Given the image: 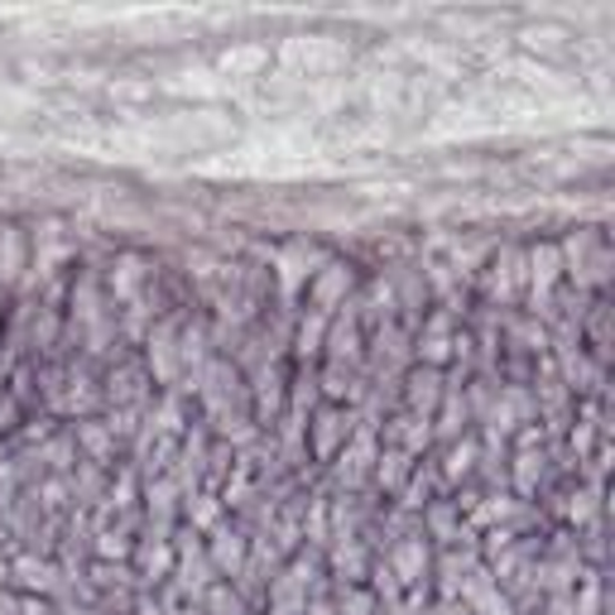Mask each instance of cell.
<instances>
[{"label":"cell","mask_w":615,"mask_h":615,"mask_svg":"<svg viewBox=\"0 0 615 615\" xmlns=\"http://www.w3.org/2000/svg\"><path fill=\"white\" fill-rule=\"evenodd\" d=\"M280 270H284V289H299V284L313 280V270H308V255L303 251H284Z\"/></svg>","instance_id":"4"},{"label":"cell","mask_w":615,"mask_h":615,"mask_svg":"<svg viewBox=\"0 0 615 615\" xmlns=\"http://www.w3.org/2000/svg\"><path fill=\"white\" fill-rule=\"evenodd\" d=\"M216 558H231V563H236L241 558V544H236V534H222V544H216Z\"/></svg>","instance_id":"10"},{"label":"cell","mask_w":615,"mask_h":615,"mask_svg":"<svg viewBox=\"0 0 615 615\" xmlns=\"http://www.w3.org/2000/svg\"><path fill=\"white\" fill-rule=\"evenodd\" d=\"M558 270H563V255H558V245H544V251H534V260H530V280L538 284V294L558 280Z\"/></svg>","instance_id":"3"},{"label":"cell","mask_w":615,"mask_h":615,"mask_svg":"<svg viewBox=\"0 0 615 615\" xmlns=\"http://www.w3.org/2000/svg\"><path fill=\"white\" fill-rule=\"evenodd\" d=\"M342 433H346L342 414H332V409H327V414L317 419V447H322V452H332V443H336V437H342Z\"/></svg>","instance_id":"6"},{"label":"cell","mask_w":615,"mask_h":615,"mask_svg":"<svg viewBox=\"0 0 615 615\" xmlns=\"http://www.w3.org/2000/svg\"><path fill=\"white\" fill-rule=\"evenodd\" d=\"M20 573H24V587H49V567L43 563H20Z\"/></svg>","instance_id":"8"},{"label":"cell","mask_w":615,"mask_h":615,"mask_svg":"<svg viewBox=\"0 0 615 615\" xmlns=\"http://www.w3.org/2000/svg\"><path fill=\"white\" fill-rule=\"evenodd\" d=\"M150 346H154V351H150V361H159V375L169 380V375H173V342H169V332L159 336V342H150Z\"/></svg>","instance_id":"7"},{"label":"cell","mask_w":615,"mask_h":615,"mask_svg":"<svg viewBox=\"0 0 615 615\" xmlns=\"http://www.w3.org/2000/svg\"><path fill=\"white\" fill-rule=\"evenodd\" d=\"M20 270V236H14V231H0V274H10Z\"/></svg>","instance_id":"5"},{"label":"cell","mask_w":615,"mask_h":615,"mask_svg":"<svg viewBox=\"0 0 615 615\" xmlns=\"http://www.w3.org/2000/svg\"><path fill=\"white\" fill-rule=\"evenodd\" d=\"M419 563H423V548L419 544H409L404 553H400V567H404V577L414 582V573H419Z\"/></svg>","instance_id":"9"},{"label":"cell","mask_w":615,"mask_h":615,"mask_svg":"<svg viewBox=\"0 0 615 615\" xmlns=\"http://www.w3.org/2000/svg\"><path fill=\"white\" fill-rule=\"evenodd\" d=\"M140 284H144V260H140V255H125L121 265H115V274H111L115 299H135Z\"/></svg>","instance_id":"2"},{"label":"cell","mask_w":615,"mask_h":615,"mask_svg":"<svg viewBox=\"0 0 615 615\" xmlns=\"http://www.w3.org/2000/svg\"><path fill=\"white\" fill-rule=\"evenodd\" d=\"M351 289V270L346 265H322L317 270V280H313V303H317V313L322 308H332L336 299H342Z\"/></svg>","instance_id":"1"}]
</instances>
